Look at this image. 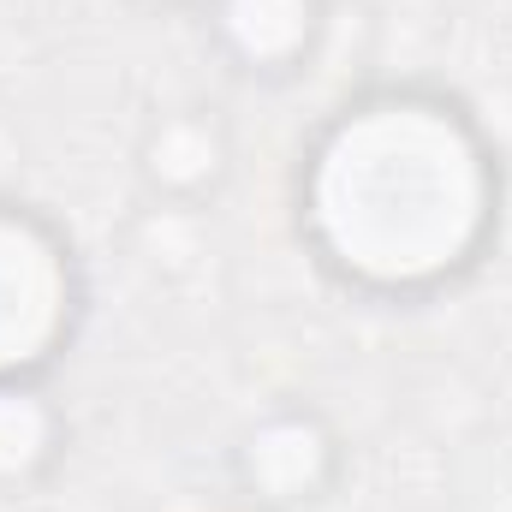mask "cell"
Segmentation results:
<instances>
[{
    "label": "cell",
    "mask_w": 512,
    "mask_h": 512,
    "mask_svg": "<svg viewBox=\"0 0 512 512\" xmlns=\"http://www.w3.org/2000/svg\"><path fill=\"white\" fill-rule=\"evenodd\" d=\"M209 48L251 84H298L334 30L328 0H203Z\"/></svg>",
    "instance_id": "obj_4"
},
{
    "label": "cell",
    "mask_w": 512,
    "mask_h": 512,
    "mask_svg": "<svg viewBox=\"0 0 512 512\" xmlns=\"http://www.w3.org/2000/svg\"><path fill=\"white\" fill-rule=\"evenodd\" d=\"M245 512H251V507H245Z\"/></svg>",
    "instance_id": "obj_8"
},
{
    "label": "cell",
    "mask_w": 512,
    "mask_h": 512,
    "mask_svg": "<svg viewBox=\"0 0 512 512\" xmlns=\"http://www.w3.org/2000/svg\"><path fill=\"white\" fill-rule=\"evenodd\" d=\"M227 477L251 512H322L346 483V435L322 405L280 399L233 435Z\"/></svg>",
    "instance_id": "obj_3"
},
{
    "label": "cell",
    "mask_w": 512,
    "mask_h": 512,
    "mask_svg": "<svg viewBox=\"0 0 512 512\" xmlns=\"http://www.w3.org/2000/svg\"><path fill=\"white\" fill-rule=\"evenodd\" d=\"M90 316L78 239L36 203L0 191V382H48Z\"/></svg>",
    "instance_id": "obj_2"
},
{
    "label": "cell",
    "mask_w": 512,
    "mask_h": 512,
    "mask_svg": "<svg viewBox=\"0 0 512 512\" xmlns=\"http://www.w3.org/2000/svg\"><path fill=\"white\" fill-rule=\"evenodd\" d=\"M155 6H203V0H155Z\"/></svg>",
    "instance_id": "obj_7"
},
{
    "label": "cell",
    "mask_w": 512,
    "mask_h": 512,
    "mask_svg": "<svg viewBox=\"0 0 512 512\" xmlns=\"http://www.w3.org/2000/svg\"><path fill=\"white\" fill-rule=\"evenodd\" d=\"M507 155L483 114L441 84H364L298 149L292 233L310 268L376 310H423L501 245Z\"/></svg>",
    "instance_id": "obj_1"
},
{
    "label": "cell",
    "mask_w": 512,
    "mask_h": 512,
    "mask_svg": "<svg viewBox=\"0 0 512 512\" xmlns=\"http://www.w3.org/2000/svg\"><path fill=\"white\" fill-rule=\"evenodd\" d=\"M233 126L221 108L209 102H179V108H161L149 114L137 131V149H131V167H137V185L167 203V209H203L227 191L233 179Z\"/></svg>",
    "instance_id": "obj_5"
},
{
    "label": "cell",
    "mask_w": 512,
    "mask_h": 512,
    "mask_svg": "<svg viewBox=\"0 0 512 512\" xmlns=\"http://www.w3.org/2000/svg\"><path fill=\"white\" fill-rule=\"evenodd\" d=\"M72 447V417L48 382H0V501L36 495Z\"/></svg>",
    "instance_id": "obj_6"
}]
</instances>
